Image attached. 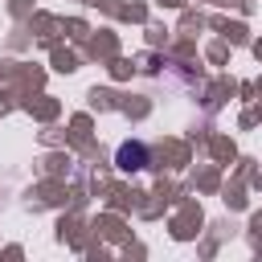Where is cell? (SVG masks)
I'll return each instance as SVG.
<instances>
[{"mask_svg": "<svg viewBox=\"0 0 262 262\" xmlns=\"http://www.w3.org/2000/svg\"><path fill=\"white\" fill-rule=\"evenodd\" d=\"M119 168H123V172L147 168V147H143V143H123V147H119Z\"/></svg>", "mask_w": 262, "mask_h": 262, "instance_id": "cell-1", "label": "cell"}]
</instances>
